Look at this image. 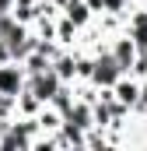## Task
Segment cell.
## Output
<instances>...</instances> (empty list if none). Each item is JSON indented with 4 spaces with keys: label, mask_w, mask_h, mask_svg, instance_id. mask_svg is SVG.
Here are the masks:
<instances>
[{
    "label": "cell",
    "mask_w": 147,
    "mask_h": 151,
    "mask_svg": "<svg viewBox=\"0 0 147 151\" xmlns=\"http://www.w3.org/2000/svg\"><path fill=\"white\" fill-rule=\"evenodd\" d=\"M63 84H67V81L56 74L53 67H49V70H42V74H32V77H28V91L35 95L39 102H46V106L53 102V95H56V91H60Z\"/></svg>",
    "instance_id": "cell-3"
},
{
    "label": "cell",
    "mask_w": 147,
    "mask_h": 151,
    "mask_svg": "<svg viewBox=\"0 0 147 151\" xmlns=\"http://www.w3.org/2000/svg\"><path fill=\"white\" fill-rule=\"evenodd\" d=\"M74 102H77V84H63V88L53 95V102H49V106H53L56 113H63V116H67V113L74 109Z\"/></svg>",
    "instance_id": "cell-11"
},
{
    "label": "cell",
    "mask_w": 147,
    "mask_h": 151,
    "mask_svg": "<svg viewBox=\"0 0 147 151\" xmlns=\"http://www.w3.org/2000/svg\"><path fill=\"white\" fill-rule=\"evenodd\" d=\"M133 7H147V0H133Z\"/></svg>",
    "instance_id": "cell-17"
},
{
    "label": "cell",
    "mask_w": 147,
    "mask_h": 151,
    "mask_svg": "<svg viewBox=\"0 0 147 151\" xmlns=\"http://www.w3.org/2000/svg\"><path fill=\"white\" fill-rule=\"evenodd\" d=\"M21 67H25V74H28V77H32V74H42V70L53 67V56H46L42 49H32V53L21 60Z\"/></svg>",
    "instance_id": "cell-10"
},
{
    "label": "cell",
    "mask_w": 147,
    "mask_h": 151,
    "mask_svg": "<svg viewBox=\"0 0 147 151\" xmlns=\"http://www.w3.org/2000/svg\"><path fill=\"white\" fill-rule=\"evenodd\" d=\"M130 74H133V77H140V81L147 77V53H140V56H137V63L130 67Z\"/></svg>",
    "instance_id": "cell-13"
},
{
    "label": "cell",
    "mask_w": 147,
    "mask_h": 151,
    "mask_svg": "<svg viewBox=\"0 0 147 151\" xmlns=\"http://www.w3.org/2000/svg\"><path fill=\"white\" fill-rule=\"evenodd\" d=\"M25 88H28V74H25V67L18 60L0 63V91L4 95H21Z\"/></svg>",
    "instance_id": "cell-5"
},
{
    "label": "cell",
    "mask_w": 147,
    "mask_h": 151,
    "mask_svg": "<svg viewBox=\"0 0 147 151\" xmlns=\"http://www.w3.org/2000/svg\"><path fill=\"white\" fill-rule=\"evenodd\" d=\"M60 14H63V18H70L77 28H88V25L95 21V11H91V4H88V0H67Z\"/></svg>",
    "instance_id": "cell-8"
},
{
    "label": "cell",
    "mask_w": 147,
    "mask_h": 151,
    "mask_svg": "<svg viewBox=\"0 0 147 151\" xmlns=\"http://www.w3.org/2000/svg\"><path fill=\"white\" fill-rule=\"evenodd\" d=\"M109 53L116 56V63H119L126 74H130V67H133V63H137V56H140L137 42L130 39V32H126V28H123L119 35H112V39H109Z\"/></svg>",
    "instance_id": "cell-4"
},
{
    "label": "cell",
    "mask_w": 147,
    "mask_h": 151,
    "mask_svg": "<svg viewBox=\"0 0 147 151\" xmlns=\"http://www.w3.org/2000/svg\"><path fill=\"white\" fill-rule=\"evenodd\" d=\"M14 4H18V0H0V18H4V14H11V11H14Z\"/></svg>",
    "instance_id": "cell-15"
},
{
    "label": "cell",
    "mask_w": 147,
    "mask_h": 151,
    "mask_svg": "<svg viewBox=\"0 0 147 151\" xmlns=\"http://www.w3.org/2000/svg\"><path fill=\"white\" fill-rule=\"evenodd\" d=\"M42 106H46V102H39L28 88L18 95V116H39V109H42Z\"/></svg>",
    "instance_id": "cell-12"
},
{
    "label": "cell",
    "mask_w": 147,
    "mask_h": 151,
    "mask_svg": "<svg viewBox=\"0 0 147 151\" xmlns=\"http://www.w3.org/2000/svg\"><path fill=\"white\" fill-rule=\"evenodd\" d=\"M116 99L123 102V106H130V109H137V102H140V77L133 74H123L119 81H116Z\"/></svg>",
    "instance_id": "cell-7"
},
{
    "label": "cell",
    "mask_w": 147,
    "mask_h": 151,
    "mask_svg": "<svg viewBox=\"0 0 147 151\" xmlns=\"http://www.w3.org/2000/svg\"><path fill=\"white\" fill-rule=\"evenodd\" d=\"M77 53H81V49L74 46V49H60V53L53 56V70L63 77L67 84H77Z\"/></svg>",
    "instance_id": "cell-6"
},
{
    "label": "cell",
    "mask_w": 147,
    "mask_h": 151,
    "mask_svg": "<svg viewBox=\"0 0 147 151\" xmlns=\"http://www.w3.org/2000/svg\"><path fill=\"white\" fill-rule=\"evenodd\" d=\"M7 60H14L11 56V46H7V39H0V63H7Z\"/></svg>",
    "instance_id": "cell-14"
},
{
    "label": "cell",
    "mask_w": 147,
    "mask_h": 151,
    "mask_svg": "<svg viewBox=\"0 0 147 151\" xmlns=\"http://www.w3.org/2000/svg\"><path fill=\"white\" fill-rule=\"evenodd\" d=\"M42 134L39 130V119L35 116H11L4 137H0V151H25V148H35V137Z\"/></svg>",
    "instance_id": "cell-1"
},
{
    "label": "cell",
    "mask_w": 147,
    "mask_h": 151,
    "mask_svg": "<svg viewBox=\"0 0 147 151\" xmlns=\"http://www.w3.org/2000/svg\"><path fill=\"white\" fill-rule=\"evenodd\" d=\"M7 123H11V119H7V116H0V137H4V130H7Z\"/></svg>",
    "instance_id": "cell-16"
},
{
    "label": "cell",
    "mask_w": 147,
    "mask_h": 151,
    "mask_svg": "<svg viewBox=\"0 0 147 151\" xmlns=\"http://www.w3.org/2000/svg\"><path fill=\"white\" fill-rule=\"evenodd\" d=\"M35 119H39V130L42 134H60V127H63V113H56L53 106H42Z\"/></svg>",
    "instance_id": "cell-9"
},
{
    "label": "cell",
    "mask_w": 147,
    "mask_h": 151,
    "mask_svg": "<svg viewBox=\"0 0 147 151\" xmlns=\"http://www.w3.org/2000/svg\"><path fill=\"white\" fill-rule=\"evenodd\" d=\"M123 74H126V70L116 63V56L109 53V46L95 53V70H91V81H95L98 88H116V81H119Z\"/></svg>",
    "instance_id": "cell-2"
}]
</instances>
